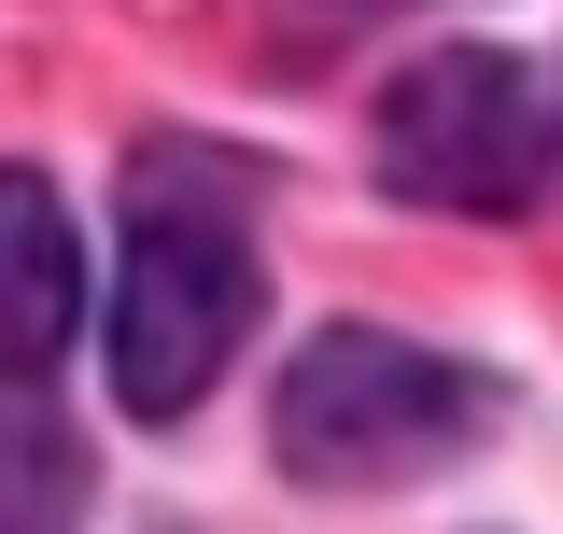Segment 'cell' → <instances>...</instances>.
<instances>
[{
	"label": "cell",
	"instance_id": "6",
	"mask_svg": "<svg viewBox=\"0 0 563 534\" xmlns=\"http://www.w3.org/2000/svg\"><path fill=\"white\" fill-rule=\"evenodd\" d=\"M339 14H366V0H339Z\"/></svg>",
	"mask_w": 563,
	"mask_h": 534
},
{
	"label": "cell",
	"instance_id": "4",
	"mask_svg": "<svg viewBox=\"0 0 563 534\" xmlns=\"http://www.w3.org/2000/svg\"><path fill=\"white\" fill-rule=\"evenodd\" d=\"M85 337V240L43 169H0V380H57Z\"/></svg>",
	"mask_w": 563,
	"mask_h": 534
},
{
	"label": "cell",
	"instance_id": "5",
	"mask_svg": "<svg viewBox=\"0 0 563 534\" xmlns=\"http://www.w3.org/2000/svg\"><path fill=\"white\" fill-rule=\"evenodd\" d=\"M57 521H70V450L0 422V534H57Z\"/></svg>",
	"mask_w": 563,
	"mask_h": 534
},
{
	"label": "cell",
	"instance_id": "2",
	"mask_svg": "<svg viewBox=\"0 0 563 534\" xmlns=\"http://www.w3.org/2000/svg\"><path fill=\"white\" fill-rule=\"evenodd\" d=\"M479 422H493L479 366H451L395 324H324V337H296V366L268 394V450L310 492H395V478L465 465Z\"/></svg>",
	"mask_w": 563,
	"mask_h": 534
},
{
	"label": "cell",
	"instance_id": "3",
	"mask_svg": "<svg viewBox=\"0 0 563 534\" xmlns=\"http://www.w3.org/2000/svg\"><path fill=\"white\" fill-rule=\"evenodd\" d=\"M380 183L422 198V211H521L550 183V99L493 43H451V57L395 70V99H380Z\"/></svg>",
	"mask_w": 563,
	"mask_h": 534
},
{
	"label": "cell",
	"instance_id": "1",
	"mask_svg": "<svg viewBox=\"0 0 563 534\" xmlns=\"http://www.w3.org/2000/svg\"><path fill=\"white\" fill-rule=\"evenodd\" d=\"M254 324V225L240 183L198 141L128 155V240H113V408L128 422H184L225 380V352Z\"/></svg>",
	"mask_w": 563,
	"mask_h": 534
}]
</instances>
